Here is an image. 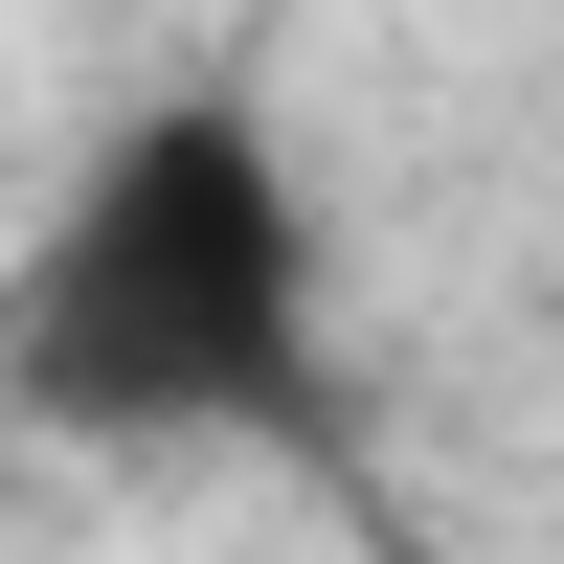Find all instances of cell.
I'll return each mask as SVG.
<instances>
[{"label": "cell", "mask_w": 564, "mask_h": 564, "mask_svg": "<svg viewBox=\"0 0 564 564\" xmlns=\"http://www.w3.org/2000/svg\"><path fill=\"white\" fill-rule=\"evenodd\" d=\"M0 406L90 452H316L339 430V249L249 90H135L0 271Z\"/></svg>", "instance_id": "cell-1"}]
</instances>
